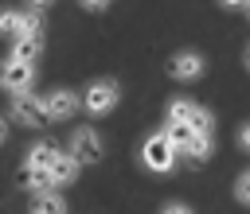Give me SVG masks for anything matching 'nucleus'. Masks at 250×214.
Listing matches in <instances>:
<instances>
[{
    "label": "nucleus",
    "mask_w": 250,
    "mask_h": 214,
    "mask_svg": "<svg viewBox=\"0 0 250 214\" xmlns=\"http://www.w3.org/2000/svg\"><path fill=\"white\" fill-rule=\"evenodd\" d=\"M176 160H180V152H176V144L168 140L164 128H160V132H148V136L141 140V167H145V171L168 175V171L176 167Z\"/></svg>",
    "instance_id": "1"
},
{
    "label": "nucleus",
    "mask_w": 250,
    "mask_h": 214,
    "mask_svg": "<svg viewBox=\"0 0 250 214\" xmlns=\"http://www.w3.org/2000/svg\"><path fill=\"white\" fill-rule=\"evenodd\" d=\"M117 101H121V86H117L113 78H94V82L82 89V109H86L90 117H105V113H113Z\"/></svg>",
    "instance_id": "2"
},
{
    "label": "nucleus",
    "mask_w": 250,
    "mask_h": 214,
    "mask_svg": "<svg viewBox=\"0 0 250 214\" xmlns=\"http://www.w3.org/2000/svg\"><path fill=\"white\" fill-rule=\"evenodd\" d=\"M164 121H172V125H191L195 132H215V117H211V109L195 105L191 97H172L168 109H164Z\"/></svg>",
    "instance_id": "3"
},
{
    "label": "nucleus",
    "mask_w": 250,
    "mask_h": 214,
    "mask_svg": "<svg viewBox=\"0 0 250 214\" xmlns=\"http://www.w3.org/2000/svg\"><path fill=\"white\" fill-rule=\"evenodd\" d=\"M8 121L12 125H23V128H39L47 125V113H43V97L39 93H12V105H8Z\"/></svg>",
    "instance_id": "4"
},
{
    "label": "nucleus",
    "mask_w": 250,
    "mask_h": 214,
    "mask_svg": "<svg viewBox=\"0 0 250 214\" xmlns=\"http://www.w3.org/2000/svg\"><path fill=\"white\" fill-rule=\"evenodd\" d=\"M39 97H43V113H47V121H70V117L82 109V93H78V89H66V86L47 89V93H39Z\"/></svg>",
    "instance_id": "5"
},
{
    "label": "nucleus",
    "mask_w": 250,
    "mask_h": 214,
    "mask_svg": "<svg viewBox=\"0 0 250 214\" xmlns=\"http://www.w3.org/2000/svg\"><path fill=\"white\" fill-rule=\"evenodd\" d=\"M66 152L86 167V163H98L102 156H105V144H102V136H98V128H90V125H82V128H74L70 132V144H66Z\"/></svg>",
    "instance_id": "6"
},
{
    "label": "nucleus",
    "mask_w": 250,
    "mask_h": 214,
    "mask_svg": "<svg viewBox=\"0 0 250 214\" xmlns=\"http://www.w3.org/2000/svg\"><path fill=\"white\" fill-rule=\"evenodd\" d=\"M35 86V62H20V58H4L0 62V89L8 93H27Z\"/></svg>",
    "instance_id": "7"
},
{
    "label": "nucleus",
    "mask_w": 250,
    "mask_h": 214,
    "mask_svg": "<svg viewBox=\"0 0 250 214\" xmlns=\"http://www.w3.org/2000/svg\"><path fill=\"white\" fill-rule=\"evenodd\" d=\"M168 74H172L176 82H199V78L207 74V58H203L199 51H176V54L168 58Z\"/></svg>",
    "instance_id": "8"
},
{
    "label": "nucleus",
    "mask_w": 250,
    "mask_h": 214,
    "mask_svg": "<svg viewBox=\"0 0 250 214\" xmlns=\"http://www.w3.org/2000/svg\"><path fill=\"white\" fill-rule=\"evenodd\" d=\"M78 167H82V163H78L70 152H62V148H59V152H55V160H51V167H47L51 187H55V191H59V187H70V183L78 179Z\"/></svg>",
    "instance_id": "9"
},
{
    "label": "nucleus",
    "mask_w": 250,
    "mask_h": 214,
    "mask_svg": "<svg viewBox=\"0 0 250 214\" xmlns=\"http://www.w3.org/2000/svg\"><path fill=\"white\" fill-rule=\"evenodd\" d=\"M180 156H188L191 163H207L215 156V132H191V140L180 148Z\"/></svg>",
    "instance_id": "10"
},
{
    "label": "nucleus",
    "mask_w": 250,
    "mask_h": 214,
    "mask_svg": "<svg viewBox=\"0 0 250 214\" xmlns=\"http://www.w3.org/2000/svg\"><path fill=\"white\" fill-rule=\"evenodd\" d=\"M12 43V58H20V62H39V54H43V35H16V39H8Z\"/></svg>",
    "instance_id": "11"
},
{
    "label": "nucleus",
    "mask_w": 250,
    "mask_h": 214,
    "mask_svg": "<svg viewBox=\"0 0 250 214\" xmlns=\"http://www.w3.org/2000/svg\"><path fill=\"white\" fill-rule=\"evenodd\" d=\"M55 144L51 140H35L31 148H27V156H23V171H47L51 167V160H55Z\"/></svg>",
    "instance_id": "12"
},
{
    "label": "nucleus",
    "mask_w": 250,
    "mask_h": 214,
    "mask_svg": "<svg viewBox=\"0 0 250 214\" xmlns=\"http://www.w3.org/2000/svg\"><path fill=\"white\" fill-rule=\"evenodd\" d=\"M31 214H66V198L59 191H43V195H35Z\"/></svg>",
    "instance_id": "13"
},
{
    "label": "nucleus",
    "mask_w": 250,
    "mask_h": 214,
    "mask_svg": "<svg viewBox=\"0 0 250 214\" xmlns=\"http://www.w3.org/2000/svg\"><path fill=\"white\" fill-rule=\"evenodd\" d=\"M20 35V8H0V39Z\"/></svg>",
    "instance_id": "14"
},
{
    "label": "nucleus",
    "mask_w": 250,
    "mask_h": 214,
    "mask_svg": "<svg viewBox=\"0 0 250 214\" xmlns=\"http://www.w3.org/2000/svg\"><path fill=\"white\" fill-rule=\"evenodd\" d=\"M23 183H27V191H31V195L55 191V187H51V175H47V171H23Z\"/></svg>",
    "instance_id": "15"
},
{
    "label": "nucleus",
    "mask_w": 250,
    "mask_h": 214,
    "mask_svg": "<svg viewBox=\"0 0 250 214\" xmlns=\"http://www.w3.org/2000/svg\"><path fill=\"white\" fill-rule=\"evenodd\" d=\"M234 198H238L242 206H250V167H246V171L234 179Z\"/></svg>",
    "instance_id": "16"
},
{
    "label": "nucleus",
    "mask_w": 250,
    "mask_h": 214,
    "mask_svg": "<svg viewBox=\"0 0 250 214\" xmlns=\"http://www.w3.org/2000/svg\"><path fill=\"white\" fill-rule=\"evenodd\" d=\"M234 144H238V148L250 156V121H246V125H238V132H234Z\"/></svg>",
    "instance_id": "17"
},
{
    "label": "nucleus",
    "mask_w": 250,
    "mask_h": 214,
    "mask_svg": "<svg viewBox=\"0 0 250 214\" xmlns=\"http://www.w3.org/2000/svg\"><path fill=\"white\" fill-rule=\"evenodd\" d=\"M156 214H195V210H191L188 202H176V198H172V202H164V206H160Z\"/></svg>",
    "instance_id": "18"
},
{
    "label": "nucleus",
    "mask_w": 250,
    "mask_h": 214,
    "mask_svg": "<svg viewBox=\"0 0 250 214\" xmlns=\"http://www.w3.org/2000/svg\"><path fill=\"white\" fill-rule=\"evenodd\" d=\"M86 12H102V8H109V0H78Z\"/></svg>",
    "instance_id": "19"
},
{
    "label": "nucleus",
    "mask_w": 250,
    "mask_h": 214,
    "mask_svg": "<svg viewBox=\"0 0 250 214\" xmlns=\"http://www.w3.org/2000/svg\"><path fill=\"white\" fill-rule=\"evenodd\" d=\"M51 4H55V0H27V8H39V12H43V8H51Z\"/></svg>",
    "instance_id": "20"
},
{
    "label": "nucleus",
    "mask_w": 250,
    "mask_h": 214,
    "mask_svg": "<svg viewBox=\"0 0 250 214\" xmlns=\"http://www.w3.org/2000/svg\"><path fill=\"white\" fill-rule=\"evenodd\" d=\"M219 4H223V8H230V12H234V8H242V4H246V0H219Z\"/></svg>",
    "instance_id": "21"
},
{
    "label": "nucleus",
    "mask_w": 250,
    "mask_h": 214,
    "mask_svg": "<svg viewBox=\"0 0 250 214\" xmlns=\"http://www.w3.org/2000/svg\"><path fill=\"white\" fill-rule=\"evenodd\" d=\"M4 140H8V121L0 117V144H4Z\"/></svg>",
    "instance_id": "22"
},
{
    "label": "nucleus",
    "mask_w": 250,
    "mask_h": 214,
    "mask_svg": "<svg viewBox=\"0 0 250 214\" xmlns=\"http://www.w3.org/2000/svg\"><path fill=\"white\" fill-rule=\"evenodd\" d=\"M242 62H246V70H250V43H246V54H242Z\"/></svg>",
    "instance_id": "23"
},
{
    "label": "nucleus",
    "mask_w": 250,
    "mask_h": 214,
    "mask_svg": "<svg viewBox=\"0 0 250 214\" xmlns=\"http://www.w3.org/2000/svg\"><path fill=\"white\" fill-rule=\"evenodd\" d=\"M242 12H246V16H250V0H246V4H242Z\"/></svg>",
    "instance_id": "24"
}]
</instances>
